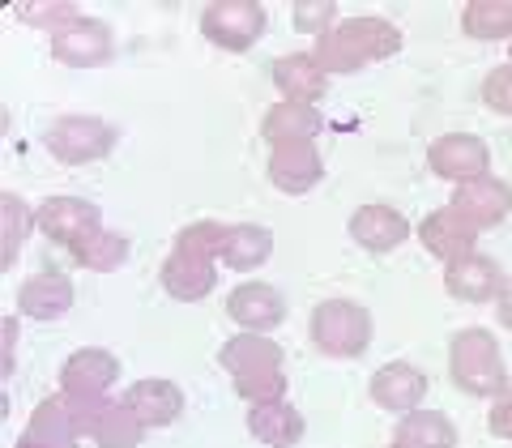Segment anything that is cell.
<instances>
[{"label":"cell","instance_id":"31","mask_svg":"<svg viewBox=\"0 0 512 448\" xmlns=\"http://www.w3.org/2000/svg\"><path fill=\"white\" fill-rule=\"evenodd\" d=\"M483 103L504 111V116H512V64H504V69H491V77L483 82Z\"/></svg>","mask_w":512,"mask_h":448},{"label":"cell","instance_id":"19","mask_svg":"<svg viewBox=\"0 0 512 448\" xmlns=\"http://www.w3.org/2000/svg\"><path fill=\"white\" fill-rule=\"evenodd\" d=\"M320 154L312 141H295V146H274L269 154V180H274L282 192H308L320 184Z\"/></svg>","mask_w":512,"mask_h":448},{"label":"cell","instance_id":"34","mask_svg":"<svg viewBox=\"0 0 512 448\" xmlns=\"http://www.w3.org/2000/svg\"><path fill=\"white\" fill-rule=\"evenodd\" d=\"M500 325L512 329V282H504V291H500Z\"/></svg>","mask_w":512,"mask_h":448},{"label":"cell","instance_id":"15","mask_svg":"<svg viewBox=\"0 0 512 448\" xmlns=\"http://www.w3.org/2000/svg\"><path fill=\"white\" fill-rule=\"evenodd\" d=\"M120 402L133 410V419L141 427H167L184 414V393L180 384H171L163 376H150V380H137L128 384V393L120 397Z\"/></svg>","mask_w":512,"mask_h":448},{"label":"cell","instance_id":"26","mask_svg":"<svg viewBox=\"0 0 512 448\" xmlns=\"http://www.w3.org/2000/svg\"><path fill=\"white\" fill-rule=\"evenodd\" d=\"M261 133L269 146H295V141H312L320 133V111L303 107V103H278L265 116Z\"/></svg>","mask_w":512,"mask_h":448},{"label":"cell","instance_id":"3","mask_svg":"<svg viewBox=\"0 0 512 448\" xmlns=\"http://www.w3.org/2000/svg\"><path fill=\"white\" fill-rule=\"evenodd\" d=\"M222 231L218 222H192L188 231H180L175 239V252L171 261L163 265V286L175 295V299H201L214 291V261L222 252Z\"/></svg>","mask_w":512,"mask_h":448},{"label":"cell","instance_id":"13","mask_svg":"<svg viewBox=\"0 0 512 448\" xmlns=\"http://www.w3.org/2000/svg\"><path fill=\"white\" fill-rule=\"evenodd\" d=\"M52 56L69 69H90V64H103L111 56V30L94 18L77 13L73 22H64L60 30H52Z\"/></svg>","mask_w":512,"mask_h":448},{"label":"cell","instance_id":"7","mask_svg":"<svg viewBox=\"0 0 512 448\" xmlns=\"http://www.w3.org/2000/svg\"><path fill=\"white\" fill-rule=\"evenodd\" d=\"M35 227H39L47 239H56V244L73 248V256H77L94 235L103 231V218H99V210H94L90 201H82V197H47L39 210H35Z\"/></svg>","mask_w":512,"mask_h":448},{"label":"cell","instance_id":"1","mask_svg":"<svg viewBox=\"0 0 512 448\" xmlns=\"http://www.w3.org/2000/svg\"><path fill=\"white\" fill-rule=\"evenodd\" d=\"M512 210V192L491 180V175H478V180L461 184L457 197L444 205L440 214H431L423 227H419V239L427 244L431 256H440V261H461V256L474 252V235L495 227L504 214Z\"/></svg>","mask_w":512,"mask_h":448},{"label":"cell","instance_id":"24","mask_svg":"<svg viewBox=\"0 0 512 448\" xmlns=\"http://www.w3.org/2000/svg\"><path fill=\"white\" fill-rule=\"evenodd\" d=\"M389 448H457V427L436 410H410L397 423Z\"/></svg>","mask_w":512,"mask_h":448},{"label":"cell","instance_id":"16","mask_svg":"<svg viewBox=\"0 0 512 448\" xmlns=\"http://www.w3.org/2000/svg\"><path fill=\"white\" fill-rule=\"evenodd\" d=\"M227 316L235 325H244L248 333H265V329H278L286 320V299L265 282H244L239 291H231Z\"/></svg>","mask_w":512,"mask_h":448},{"label":"cell","instance_id":"6","mask_svg":"<svg viewBox=\"0 0 512 448\" xmlns=\"http://www.w3.org/2000/svg\"><path fill=\"white\" fill-rule=\"evenodd\" d=\"M312 342L333 359H359L372 342V316L350 299H325L312 316Z\"/></svg>","mask_w":512,"mask_h":448},{"label":"cell","instance_id":"22","mask_svg":"<svg viewBox=\"0 0 512 448\" xmlns=\"http://www.w3.org/2000/svg\"><path fill=\"white\" fill-rule=\"evenodd\" d=\"M69 308H73V282L60 274H39L22 282V291H18V312L30 320H56Z\"/></svg>","mask_w":512,"mask_h":448},{"label":"cell","instance_id":"28","mask_svg":"<svg viewBox=\"0 0 512 448\" xmlns=\"http://www.w3.org/2000/svg\"><path fill=\"white\" fill-rule=\"evenodd\" d=\"M124 256H128L124 239L111 235V231H99L82 252H77V265H86V269H116V265H124Z\"/></svg>","mask_w":512,"mask_h":448},{"label":"cell","instance_id":"9","mask_svg":"<svg viewBox=\"0 0 512 448\" xmlns=\"http://www.w3.org/2000/svg\"><path fill=\"white\" fill-rule=\"evenodd\" d=\"M205 39H214L227 52H248V47L265 35V9L252 0H218L201 13Z\"/></svg>","mask_w":512,"mask_h":448},{"label":"cell","instance_id":"14","mask_svg":"<svg viewBox=\"0 0 512 448\" xmlns=\"http://www.w3.org/2000/svg\"><path fill=\"white\" fill-rule=\"evenodd\" d=\"M77 414H82V436L99 440L103 448H137L141 436H146V427L133 419V410L124 402H77Z\"/></svg>","mask_w":512,"mask_h":448},{"label":"cell","instance_id":"33","mask_svg":"<svg viewBox=\"0 0 512 448\" xmlns=\"http://www.w3.org/2000/svg\"><path fill=\"white\" fill-rule=\"evenodd\" d=\"M491 431L495 436H504V440H512V389H504L500 402L491 406Z\"/></svg>","mask_w":512,"mask_h":448},{"label":"cell","instance_id":"11","mask_svg":"<svg viewBox=\"0 0 512 448\" xmlns=\"http://www.w3.org/2000/svg\"><path fill=\"white\" fill-rule=\"evenodd\" d=\"M427 167L440 175V180H457V184H470L478 175H487L491 167V150L483 137H470V133H448L440 141H431L427 150Z\"/></svg>","mask_w":512,"mask_h":448},{"label":"cell","instance_id":"35","mask_svg":"<svg viewBox=\"0 0 512 448\" xmlns=\"http://www.w3.org/2000/svg\"><path fill=\"white\" fill-rule=\"evenodd\" d=\"M508 52H512V47H508Z\"/></svg>","mask_w":512,"mask_h":448},{"label":"cell","instance_id":"32","mask_svg":"<svg viewBox=\"0 0 512 448\" xmlns=\"http://www.w3.org/2000/svg\"><path fill=\"white\" fill-rule=\"evenodd\" d=\"M18 18L35 22V26H43V30H60L64 22H73V18H77V9H73V5H39V9L18 5Z\"/></svg>","mask_w":512,"mask_h":448},{"label":"cell","instance_id":"29","mask_svg":"<svg viewBox=\"0 0 512 448\" xmlns=\"http://www.w3.org/2000/svg\"><path fill=\"white\" fill-rule=\"evenodd\" d=\"M338 26V5L333 0H299L295 5V30H303V35H316V39H325L329 30Z\"/></svg>","mask_w":512,"mask_h":448},{"label":"cell","instance_id":"27","mask_svg":"<svg viewBox=\"0 0 512 448\" xmlns=\"http://www.w3.org/2000/svg\"><path fill=\"white\" fill-rule=\"evenodd\" d=\"M461 30L470 39H512V0H474L461 13Z\"/></svg>","mask_w":512,"mask_h":448},{"label":"cell","instance_id":"18","mask_svg":"<svg viewBox=\"0 0 512 448\" xmlns=\"http://www.w3.org/2000/svg\"><path fill=\"white\" fill-rule=\"evenodd\" d=\"M372 397H376V406H384V410L410 414L427 397V376L419 372V367H410V363H384L380 372L372 376Z\"/></svg>","mask_w":512,"mask_h":448},{"label":"cell","instance_id":"23","mask_svg":"<svg viewBox=\"0 0 512 448\" xmlns=\"http://www.w3.org/2000/svg\"><path fill=\"white\" fill-rule=\"evenodd\" d=\"M248 431L269 448H291L303 436V414L286 402H256L248 410Z\"/></svg>","mask_w":512,"mask_h":448},{"label":"cell","instance_id":"4","mask_svg":"<svg viewBox=\"0 0 512 448\" xmlns=\"http://www.w3.org/2000/svg\"><path fill=\"white\" fill-rule=\"evenodd\" d=\"M218 363L235 376V389L244 402H282L286 376H282V350L261 338V333H239L222 346Z\"/></svg>","mask_w":512,"mask_h":448},{"label":"cell","instance_id":"10","mask_svg":"<svg viewBox=\"0 0 512 448\" xmlns=\"http://www.w3.org/2000/svg\"><path fill=\"white\" fill-rule=\"evenodd\" d=\"M116 380H120V359L99 346L77 350V355H69V363L60 367V389H64V397H73V402H99Z\"/></svg>","mask_w":512,"mask_h":448},{"label":"cell","instance_id":"25","mask_svg":"<svg viewBox=\"0 0 512 448\" xmlns=\"http://www.w3.org/2000/svg\"><path fill=\"white\" fill-rule=\"evenodd\" d=\"M269 252H274V235L265 227H227L222 231V252L218 261L239 269V274H252V269H261L269 261Z\"/></svg>","mask_w":512,"mask_h":448},{"label":"cell","instance_id":"8","mask_svg":"<svg viewBox=\"0 0 512 448\" xmlns=\"http://www.w3.org/2000/svg\"><path fill=\"white\" fill-rule=\"evenodd\" d=\"M116 128L103 124V120H86V116H69V120H56L52 128H47L43 146L52 158H60V163H94V158L111 154V146H116Z\"/></svg>","mask_w":512,"mask_h":448},{"label":"cell","instance_id":"5","mask_svg":"<svg viewBox=\"0 0 512 448\" xmlns=\"http://www.w3.org/2000/svg\"><path fill=\"white\" fill-rule=\"evenodd\" d=\"M448 372H453L457 389H466L474 397H491L508 389V372H504V355L487 329H466L453 338L448 350Z\"/></svg>","mask_w":512,"mask_h":448},{"label":"cell","instance_id":"21","mask_svg":"<svg viewBox=\"0 0 512 448\" xmlns=\"http://www.w3.org/2000/svg\"><path fill=\"white\" fill-rule=\"evenodd\" d=\"M448 291H453L457 299H466V303H487V299H500L504 274H500L495 261L470 252V256H461V261L448 265Z\"/></svg>","mask_w":512,"mask_h":448},{"label":"cell","instance_id":"12","mask_svg":"<svg viewBox=\"0 0 512 448\" xmlns=\"http://www.w3.org/2000/svg\"><path fill=\"white\" fill-rule=\"evenodd\" d=\"M77 436H82V414H77L73 397L60 393V397H47L35 410L18 448H77Z\"/></svg>","mask_w":512,"mask_h":448},{"label":"cell","instance_id":"2","mask_svg":"<svg viewBox=\"0 0 512 448\" xmlns=\"http://www.w3.org/2000/svg\"><path fill=\"white\" fill-rule=\"evenodd\" d=\"M402 47V30L384 18H346L329 30L325 39H316V64L325 73H355L363 64L389 60Z\"/></svg>","mask_w":512,"mask_h":448},{"label":"cell","instance_id":"17","mask_svg":"<svg viewBox=\"0 0 512 448\" xmlns=\"http://www.w3.org/2000/svg\"><path fill=\"white\" fill-rule=\"evenodd\" d=\"M350 239H355L359 248L384 256L410 239V222L397 210H389V205H359L355 218H350Z\"/></svg>","mask_w":512,"mask_h":448},{"label":"cell","instance_id":"20","mask_svg":"<svg viewBox=\"0 0 512 448\" xmlns=\"http://www.w3.org/2000/svg\"><path fill=\"white\" fill-rule=\"evenodd\" d=\"M269 73H274L278 90L286 94V103H303V107H316V99H320V94H325V86H329L325 69H320L316 56H308V52L274 60V64H269Z\"/></svg>","mask_w":512,"mask_h":448},{"label":"cell","instance_id":"30","mask_svg":"<svg viewBox=\"0 0 512 448\" xmlns=\"http://www.w3.org/2000/svg\"><path fill=\"white\" fill-rule=\"evenodd\" d=\"M0 205H5V222H9V244H5V265L18 261V248H22V235L35 231V210H26V205L13 197V192H5L0 197Z\"/></svg>","mask_w":512,"mask_h":448}]
</instances>
